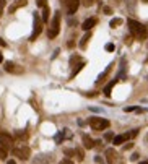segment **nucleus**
Returning a JSON list of instances; mask_svg holds the SVG:
<instances>
[{"label": "nucleus", "mask_w": 148, "mask_h": 164, "mask_svg": "<svg viewBox=\"0 0 148 164\" xmlns=\"http://www.w3.org/2000/svg\"><path fill=\"white\" fill-rule=\"evenodd\" d=\"M130 159H132V161H137V159H138V154H137V153H134V154H132V158H130Z\"/></svg>", "instance_id": "c85d7f7f"}, {"label": "nucleus", "mask_w": 148, "mask_h": 164, "mask_svg": "<svg viewBox=\"0 0 148 164\" xmlns=\"http://www.w3.org/2000/svg\"><path fill=\"white\" fill-rule=\"evenodd\" d=\"M3 8H5V0H0V16L3 13Z\"/></svg>", "instance_id": "a878e982"}, {"label": "nucleus", "mask_w": 148, "mask_h": 164, "mask_svg": "<svg viewBox=\"0 0 148 164\" xmlns=\"http://www.w3.org/2000/svg\"><path fill=\"white\" fill-rule=\"evenodd\" d=\"M36 5H38L39 8H42V7L47 5V0H36Z\"/></svg>", "instance_id": "4be33fe9"}, {"label": "nucleus", "mask_w": 148, "mask_h": 164, "mask_svg": "<svg viewBox=\"0 0 148 164\" xmlns=\"http://www.w3.org/2000/svg\"><path fill=\"white\" fill-rule=\"evenodd\" d=\"M94 161H96V162H102V159H101L99 156H96V158H94Z\"/></svg>", "instance_id": "2f4dec72"}, {"label": "nucleus", "mask_w": 148, "mask_h": 164, "mask_svg": "<svg viewBox=\"0 0 148 164\" xmlns=\"http://www.w3.org/2000/svg\"><path fill=\"white\" fill-rule=\"evenodd\" d=\"M67 46H68V47H73V46H75V42H73V41H68Z\"/></svg>", "instance_id": "7c9ffc66"}, {"label": "nucleus", "mask_w": 148, "mask_h": 164, "mask_svg": "<svg viewBox=\"0 0 148 164\" xmlns=\"http://www.w3.org/2000/svg\"><path fill=\"white\" fill-rule=\"evenodd\" d=\"M59 31H60V13L57 12V13L54 15L52 21H50V26H49L47 36H49L50 39H54L57 34H59Z\"/></svg>", "instance_id": "7ed1b4c3"}, {"label": "nucleus", "mask_w": 148, "mask_h": 164, "mask_svg": "<svg viewBox=\"0 0 148 164\" xmlns=\"http://www.w3.org/2000/svg\"><path fill=\"white\" fill-rule=\"evenodd\" d=\"M75 154L78 156V161H83V151H82V150L77 148V150H75Z\"/></svg>", "instance_id": "5701e85b"}, {"label": "nucleus", "mask_w": 148, "mask_h": 164, "mask_svg": "<svg viewBox=\"0 0 148 164\" xmlns=\"http://www.w3.org/2000/svg\"><path fill=\"white\" fill-rule=\"evenodd\" d=\"M127 25H129L130 34H132L135 39H138V41H145L146 39V36H148L146 26H143L142 23H138V21H135V20H129Z\"/></svg>", "instance_id": "f257e3e1"}, {"label": "nucleus", "mask_w": 148, "mask_h": 164, "mask_svg": "<svg viewBox=\"0 0 148 164\" xmlns=\"http://www.w3.org/2000/svg\"><path fill=\"white\" fill-rule=\"evenodd\" d=\"M82 2H83L85 7H91V5H93V3L96 2V0H82Z\"/></svg>", "instance_id": "b1692460"}, {"label": "nucleus", "mask_w": 148, "mask_h": 164, "mask_svg": "<svg viewBox=\"0 0 148 164\" xmlns=\"http://www.w3.org/2000/svg\"><path fill=\"white\" fill-rule=\"evenodd\" d=\"M145 2H148V0H145Z\"/></svg>", "instance_id": "72a5a7b5"}, {"label": "nucleus", "mask_w": 148, "mask_h": 164, "mask_svg": "<svg viewBox=\"0 0 148 164\" xmlns=\"http://www.w3.org/2000/svg\"><path fill=\"white\" fill-rule=\"evenodd\" d=\"M88 123L93 130H104L109 127V120L107 119H101V117H91Z\"/></svg>", "instance_id": "39448f33"}, {"label": "nucleus", "mask_w": 148, "mask_h": 164, "mask_svg": "<svg viewBox=\"0 0 148 164\" xmlns=\"http://www.w3.org/2000/svg\"><path fill=\"white\" fill-rule=\"evenodd\" d=\"M146 60H148V59H146Z\"/></svg>", "instance_id": "f704fd0d"}, {"label": "nucleus", "mask_w": 148, "mask_h": 164, "mask_svg": "<svg viewBox=\"0 0 148 164\" xmlns=\"http://www.w3.org/2000/svg\"><path fill=\"white\" fill-rule=\"evenodd\" d=\"M33 20H34V28H33V34L30 36V41H36L39 34L42 33V18L38 13H33Z\"/></svg>", "instance_id": "20e7f679"}, {"label": "nucleus", "mask_w": 148, "mask_h": 164, "mask_svg": "<svg viewBox=\"0 0 148 164\" xmlns=\"http://www.w3.org/2000/svg\"><path fill=\"white\" fill-rule=\"evenodd\" d=\"M106 161L107 162H117V151L116 150H106Z\"/></svg>", "instance_id": "9d476101"}, {"label": "nucleus", "mask_w": 148, "mask_h": 164, "mask_svg": "<svg viewBox=\"0 0 148 164\" xmlns=\"http://www.w3.org/2000/svg\"><path fill=\"white\" fill-rule=\"evenodd\" d=\"M106 50H107V52H112V50H114V44H106Z\"/></svg>", "instance_id": "cd10ccee"}, {"label": "nucleus", "mask_w": 148, "mask_h": 164, "mask_svg": "<svg viewBox=\"0 0 148 164\" xmlns=\"http://www.w3.org/2000/svg\"><path fill=\"white\" fill-rule=\"evenodd\" d=\"M0 46H2V47H5V46H7V42H5L3 39H0Z\"/></svg>", "instance_id": "c756f323"}, {"label": "nucleus", "mask_w": 148, "mask_h": 164, "mask_svg": "<svg viewBox=\"0 0 148 164\" xmlns=\"http://www.w3.org/2000/svg\"><path fill=\"white\" fill-rule=\"evenodd\" d=\"M16 138L26 140V138H28V132H26V130H18V132H16Z\"/></svg>", "instance_id": "6ab92c4d"}, {"label": "nucleus", "mask_w": 148, "mask_h": 164, "mask_svg": "<svg viewBox=\"0 0 148 164\" xmlns=\"http://www.w3.org/2000/svg\"><path fill=\"white\" fill-rule=\"evenodd\" d=\"M7 151L8 150H5L2 145H0V159H5V158H7Z\"/></svg>", "instance_id": "412c9836"}, {"label": "nucleus", "mask_w": 148, "mask_h": 164, "mask_svg": "<svg viewBox=\"0 0 148 164\" xmlns=\"http://www.w3.org/2000/svg\"><path fill=\"white\" fill-rule=\"evenodd\" d=\"M0 145H2L5 150H11V148H13V145H15V141H13V137L0 130Z\"/></svg>", "instance_id": "0eeeda50"}, {"label": "nucleus", "mask_w": 148, "mask_h": 164, "mask_svg": "<svg viewBox=\"0 0 148 164\" xmlns=\"http://www.w3.org/2000/svg\"><path fill=\"white\" fill-rule=\"evenodd\" d=\"M28 3V0H15V3L11 5V7L8 8V12L10 13H15L18 8H21V7H25V5Z\"/></svg>", "instance_id": "9b49d317"}, {"label": "nucleus", "mask_w": 148, "mask_h": 164, "mask_svg": "<svg viewBox=\"0 0 148 164\" xmlns=\"http://www.w3.org/2000/svg\"><path fill=\"white\" fill-rule=\"evenodd\" d=\"M41 18H42L44 23H47V21H49V7H47V5L42 7V16H41Z\"/></svg>", "instance_id": "a211bd4d"}, {"label": "nucleus", "mask_w": 148, "mask_h": 164, "mask_svg": "<svg viewBox=\"0 0 148 164\" xmlns=\"http://www.w3.org/2000/svg\"><path fill=\"white\" fill-rule=\"evenodd\" d=\"M82 141H83V146H85L86 150L94 148V140H93V138H90L88 135H83V137H82Z\"/></svg>", "instance_id": "ddd939ff"}, {"label": "nucleus", "mask_w": 148, "mask_h": 164, "mask_svg": "<svg viewBox=\"0 0 148 164\" xmlns=\"http://www.w3.org/2000/svg\"><path fill=\"white\" fill-rule=\"evenodd\" d=\"M2 62H3V57H2V54H0V64H2Z\"/></svg>", "instance_id": "473e14b6"}, {"label": "nucleus", "mask_w": 148, "mask_h": 164, "mask_svg": "<svg viewBox=\"0 0 148 164\" xmlns=\"http://www.w3.org/2000/svg\"><path fill=\"white\" fill-rule=\"evenodd\" d=\"M111 70H112V64H111V65L107 67V68H106V70L102 72V73H101L99 76H98V80H96V84H101L102 81H104V78H106L107 75H109V72H111Z\"/></svg>", "instance_id": "4468645a"}, {"label": "nucleus", "mask_w": 148, "mask_h": 164, "mask_svg": "<svg viewBox=\"0 0 148 164\" xmlns=\"http://www.w3.org/2000/svg\"><path fill=\"white\" fill-rule=\"evenodd\" d=\"M11 153H13L15 158H18V159H21V161H28L30 156H31V150H30V146H26V145L13 146V148H11Z\"/></svg>", "instance_id": "f03ea898"}, {"label": "nucleus", "mask_w": 148, "mask_h": 164, "mask_svg": "<svg viewBox=\"0 0 148 164\" xmlns=\"http://www.w3.org/2000/svg\"><path fill=\"white\" fill-rule=\"evenodd\" d=\"M119 25H122V20H121V18H114V20H111V23H109L111 28H116V26H119Z\"/></svg>", "instance_id": "aec40b11"}, {"label": "nucleus", "mask_w": 148, "mask_h": 164, "mask_svg": "<svg viewBox=\"0 0 148 164\" xmlns=\"http://www.w3.org/2000/svg\"><path fill=\"white\" fill-rule=\"evenodd\" d=\"M90 39H91V33H90V31H86V34H85V36L82 37V41H80V47H82V49L86 47V44H88Z\"/></svg>", "instance_id": "f3484780"}, {"label": "nucleus", "mask_w": 148, "mask_h": 164, "mask_svg": "<svg viewBox=\"0 0 148 164\" xmlns=\"http://www.w3.org/2000/svg\"><path fill=\"white\" fill-rule=\"evenodd\" d=\"M65 3V8H67V13L68 15H73L78 10V5H80V0H64Z\"/></svg>", "instance_id": "6e6552de"}, {"label": "nucleus", "mask_w": 148, "mask_h": 164, "mask_svg": "<svg viewBox=\"0 0 148 164\" xmlns=\"http://www.w3.org/2000/svg\"><path fill=\"white\" fill-rule=\"evenodd\" d=\"M96 23H98V20H96V18H88L86 21H83L82 28H83L85 31H90L91 28H94V26H96Z\"/></svg>", "instance_id": "f8f14e48"}, {"label": "nucleus", "mask_w": 148, "mask_h": 164, "mask_svg": "<svg viewBox=\"0 0 148 164\" xmlns=\"http://www.w3.org/2000/svg\"><path fill=\"white\" fill-rule=\"evenodd\" d=\"M83 67H85V62H83V60H80L77 65H73V72L70 73V78H75V76H77V73H78L80 70H82Z\"/></svg>", "instance_id": "2eb2a0df"}, {"label": "nucleus", "mask_w": 148, "mask_h": 164, "mask_svg": "<svg viewBox=\"0 0 148 164\" xmlns=\"http://www.w3.org/2000/svg\"><path fill=\"white\" fill-rule=\"evenodd\" d=\"M104 138H106V140H107V141H111V140H112V138H114V135H112V132H107V133H106V135H104Z\"/></svg>", "instance_id": "393cba45"}, {"label": "nucleus", "mask_w": 148, "mask_h": 164, "mask_svg": "<svg viewBox=\"0 0 148 164\" xmlns=\"http://www.w3.org/2000/svg\"><path fill=\"white\" fill-rule=\"evenodd\" d=\"M102 12H104L106 15H111V13H112V8H109V7H104V8H102Z\"/></svg>", "instance_id": "bb28decb"}, {"label": "nucleus", "mask_w": 148, "mask_h": 164, "mask_svg": "<svg viewBox=\"0 0 148 164\" xmlns=\"http://www.w3.org/2000/svg\"><path fill=\"white\" fill-rule=\"evenodd\" d=\"M117 80H119V78H116V80H112V81H111L109 84H106V86H104V89H102V93H104L106 96H111V91H112L114 84L117 83Z\"/></svg>", "instance_id": "dca6fc26"}, {"label": "nucleus", "mask_w": 148, "mask_h": 164, "mask_svg": "<svg viewBox=\"0 0 148 164\" xmlns=\"http://www.w3.org/2000/svg\"><path fill=\"white\" fill-rule=\"evenodd\" d=\"M137 133H138V130H132V132H127V133L117 135V137H114V138H112V143L116 145V146H119V145L125 143V141H127V140H130V138L137 137Z\"/></svg>", "instance_id": "423d86ee"}, {"label": "nucleus", "mask_w": 148, "mask_h": 164, "mask_svg": "<svg viewBox=\"0 0 148 164\" xmlns=\"http://www.w3.org/2000/svg\"><path fill=\"white\" fill-rule=\"evenodd\" d=\"M5 70L10 73H23V68H20L18 65H15L13 62H5Z\"/></svg>", "instance_id": "1a4fd4ad"}]
</instances>
